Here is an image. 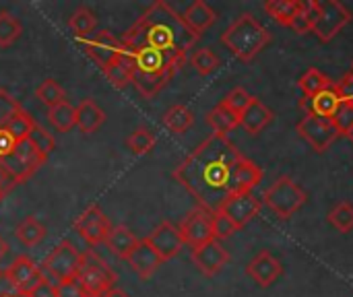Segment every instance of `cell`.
<instances>
[{"mask_svg": "<svg viewBox=\"0 0 353 297\" xmlns=\"http://www.w3.org/2000/svg\"><path fill=\"white\" fill-rule=\"evenodd\" d=\"M244 155L223 134L207 136L186 159L174 170V180L188 190L201 209L217 213L230 196V176Z\"/></svg>", "mask_w": 353, "mask_h": 297, "instance_id": "obj_1", "label": "cell"}, {"mask_svg": "<svg viewBox=\"0 0 353 297\" xmlns=\"http://www.w3.org/2000/svg\"><path fill=\"white\" fill-rule=\"evenodd\" d=\"M196 39L199 37L184 25L182 14H178L172 4L157 0L124 33L122 45L130 52L143 48L157 50L186 62L188 50L194 48Z\"/></svg>", "mask_w": 353, "mask_h": 297, "instance_id": "obj_2", "label": "cell"}, {"mask_svg": "<svg viewBox=\"0 0 353 297\" xmlns=\"http://www.w3.org/2000/svg\"><path fill=\"white\" fill-rule=\"evenodd\" d=\"M221 43L236 58H240L244 62H250L252 58H256L271 43V33L254 14L242 12L221 33Z\"/></svg>", "mask_w": 353, "mask_h": 297, "instance_id": "obj_3", "label": "cell"}, {"mask_svg": "<svg viewBox=\"0 0 353 297\" xmlns=\"http://www.w3.org/2000/svg\"><path fill=\"white\" fill-rule=\"evenodd\" d=\"M265 205L279 217L290 219L294 217L308 201L306 190L294 182L290 176H279L267 190H265Z\"/></svg>", "mask_w": 353, "mask_h": 297, "instance_id": "obj_4", "label": "cell"}, {"mask_svg": "<svg viewBox=\"0 0 353 297\" xmlns=\"http://www.w3.org/2000/svg\"><path fill=\"white\" fill-rule=\"evenodd\" d=\"M74 281L91 297H101L116 287L118 275L103 263V258H99L93 250H87L81 254V265Z\"/></svg>", "mask_w": 353, "mask_h": 297, "instance_id": "obj_5", "label": "cell"}, {"mask_svg": "<svg viewBox=\"0 0 353 297\" xmlns=\"http://www.w3.org/2000/svg\"><path fill=\"white\" fill-rule=\"evenodd\" d=\"M350 21H352V10L343 2H339V0H316L312 33H316V37L323 43H329L331 39H335L345 29V25Z\"/></svg>", "mask_w": 353, "mask_h": 297, "instance_id": "obj_6", "label": "cell"}, {"mask_svg": "<svg viewBox=\"0 0 353 297\" xmlns=\"http://www.w3.org/2000/svg\"><path fill=\"white\" fill-rule=\"evenodd\" d=\"M298 132L300 136L319 153L327 151L337 139H339V132L337 128L333 126L331 120L327 118H321V116H314V114H306L300 122H298Z\"/></svg>", "mask_w": 353, "mask_h": 297, "instance_id": "obj_7", "label": "cell"}, {"mask_svg": "<svg viewBox=\"0 0 353 297\" xmlns=\"http://www.w3.org/2000/svg\"><path fill=\"white\" fill-rule=\"evenodd\" d=\"M83 50L101 70H105L122 54L124 45H122V39H118L112 31L101 29L91 39L83 41Z\"/></svg>", "mask_w": 353, "mask_h": 297, "instance_id": "obj_8", "label": "cell"}, {"mask_svg": "<svg viewBox=\"0 0 353 297\" xmlns=\"http://www.w3.org/2000/svg\"><path fill=\"white\" fill-rule=\"evenodd\" d=\"M178 229L184 238V244H188L190 248H199L215 240L213 238V213L196 207L182 219Z\"/></svg>", "mask_w": 353, "mask_h": 297, "instance_id": "obj_9", "label": "cell"}, {"mask_svg": "<svg viewBox=\"0 0 353 297\" xmlns=\"http://www.w3.org/2000/svg\"><path fill=\"white\" fill-rule=\"evenodd\" d=\"M79 265H81V252L70 242L64 240L46 256L43 265L39 267L52 273L54 277H58L60 281H66V279H74Z\"/></svg>", "mask_w": 353, "mask_h": 297, "instance_id": "obj_10", "label": "cell"}, {"mask_svg": "<svg viewBox=\"0 0 353 297\" xmlns=\"http://www.w3.org/2000/svg\"><path fill=\"white\" fill-rule=\"evenodd\" d=\"M112 223L110 219L103 215V211L97 205H91L89 209L83 211V215H79V219L74 221V232L91 246L97 244H105L108 234L112 232Z\"/></svg>", "mask_w": 353, "mask_h": 297, "instance_id": "obj_11", "label": "cell"}, {"mask_svg": "<svg viewBox=\"0 0 353 297\" xmlns=\"http://www.w3.org/2000/svg\"><path fill=\"white\" fill-rule=\"evenodd\" d=\"M219 213H223L238 229L248 225L259 213H261V201L252 192H242V194H230L221 207Z\"/></svg>", "mask_w": 353, "mask_h": 297, "instance_id": "obj_12", "label": "cell"}, {"mask_svg": "<svg viewBox=\"0 0 353 297\" xmlns=\"http://www.w3.org/2000/svg\"><path fill=\"white\" fill-rule=\"evenodd\" d=\"M147 242L151 244V248L159 254V258L163 263L174 258V256H178L182 246H184V238H182L178 225H174L172 221L159 223L151 232V236H147Z\"/></svg>", "mask_w": 353, "mask_h": 297, "instance_id": "obj_13", "label": "cell"}, {"mask_svg": "<svg viewBox=\"0 0 353 297\" xmlns=\"http://www.w3.org/2000/svg\"><path fill=\"white\" fill-rule=\"evenodd\" d=\"M194 267L205 275V277H215L228 263H230V254L228 250L223 248L221 242L217 240H211L199 248H192V254H190Z\"/></svg>", "mask_w": 353, "mask_h": 297, "instance_id": "obj_14", "label": "cell"}, {"mask_svg": "<svg viewBox=\"0 0 353 297\" xmlns=\"http://www.w3.org/2000/svg\"><path fill=\"white\" fill-rule=\"evenodd\" d=\"M4 279L10 283V287L14 291L31 294L33 287L41 281V275H39V267L29 256H19L4 271Z\"/></svg>", "mask_w": 353, "mask_h": 297, "instance_id": "obj_15", "label": "cell"}, {"mask_svg": "<svg viewBox=\"0 0 353 297\" xmlns=\"http://www.w3.org/2000/svg\"><path fill=\"white\" fill-rule=\"evenodd\" d=\"M246 275L259 287H271L283 275V267L277 256H273L269 250H263L246 265Z\"/></svg>", "mask_w": 353, "mask_h": 297, "instance_id": "obj_16", "label": "cell"}, {"mask_svg": "<svg viewBox=\"0 0 353 297\" xmlns=\"http://www.w3.org/2000/svg\"><path fill=\"white\" fill-rule=\"evenodd\" d=\"M261 182H263V170L254 161L242 157L234 165V170H232V176H230V194L252 192Z\"/></svg>", "mask_w": 353, "mask_h": 297, "instance_id": "obj_17", "label": "cell"}, {"mask_svg": "<svg viewBox=\"0 0 353 297\" xmlns=\"http://www.w3.org/2000/svg\"><path fill=\"white\" fill-rule=\"evenodd\" d=\"M128 267L141 277V279H149L155 275V271L163 265V260L159 258V254L151 248V244L147 242V238L139 240L137 248L130 252V256L126 258Z\"/></svg>", "mask_w": 353, "mask_h": 297, "instance_id": "obj_18", "label": "cell"}, {"mask_svg": "<svg viewBox=\"0 0 353 297\" xmlns=\"http://www.w3.org/2000/svg\"><path fill=\"white\" fill-rule=\"evenodd\" d=\"M182 21H184V25H186L196 37H201V35L217 21V12H215L205 0H194V2L182 12Z\"/></svg>", "mask_w": 353, "mask_h": 297, "instance_id": "obj_19", "label": "cell"}, {"mask_svg": "<svg viewBox=\"0 0 353 297\" xmlns=\"http://www.w3.org/2000/svg\"><path fill=\"white\" fill-rule=\"evenodd\" d=\"M271 120H273V112L261 101V99H252V103L242 112V116H240V126L248 132V134H252V136H256V134H261L269 124H271Z\"/></svg>", "mask_w": 353, "mask_h": 297, "instance_id": "obj_20", "label": "cell"}, {"mask_svg": "<svg viewBox=\"0 0 353 297\" xmlns=\"http://www.w3.org/2000/svg\"><path fill=\"white\" fill-rule=\"evenodd\" d=\"M341 101H343V99H341V95H339V91H337V85L333 83V85H331L329 89H325L323 93H319V95L306 99L304 105H306V114H314V116H321V118L331 120V118L335 116L337 107L341 105Z\"/></svg>", "mask_w": 353, "mask_h": 297, "instance_id": "obj_21", "label": "cell"}, {"mask_svg": "<svg viewBox=\"0 0 353 297\" xmlns=\"http://www.w3.org/2000/svg\"><path fill=\"white\" fill-rule=\"evenodd\" d=\"M137 244H139V238L126 225H114L105 238V246L110 248V252L122 260H126L130 256V252L137 248Z\"/></svg>", "mask_w": 353, "mask_h": 297, "instance_id": "obj_22", "label": "cell"}, {"mask_svg": "<svg viewBox=\"0 0 353 297\" xmlns=\"http://www.w3.org/2000/svg\"><path fill=\"white\" fill-rule=\"evenodd\" d=\"M74 112H77V126L83 134L95 132L105 122V112L93 99H83L74 107Z\"/></svg>", "mask_w": 353, "mask_h": 297, "instance_id": "obj_23", "label": "cell"}, {"mask_svg": "<svg viewBox=\"0 0 353 297\" xmlns=\"http://www.w3.org/2000/svg\"><path fill=\"white\" fill-rule=\"evenodd\" d=\"M132 70H134V60H132V54L124 48L122 54L110 64V68H105V76L110 79V83L116 87V89H124L126 85L132 83Z\"/></svg>", "mask_w": 353, "mask_h": 297, "instance_id": "obj_24", "label": "cell"}, {"mask_svg": "<svg viewBox=\"0 0 353 297\" xmlns=\"http://www.w3.org/2000/svg\"><path fill=\"white\" fill-rule=\"evenodd\" d=\"M12 155L17 157V161L21 163V167L27 172V176L31 178L43 163H46V155H41L35 147H33V143L29 141V139H25V141H21V143H17L14 145V151H12Z\"/></svg>", "mask_w": 353, "mask_h": 297, "instance_id": "obj_25", "label": "cell"}, {"mask_svg": "<svg viewBox=\"0 0 353 297\" xmlns=\"http://www.w3.org/2000/svg\"><path fill=\"white\" fill-rule=\"evenodd\" d=\"M207 124L213 128L215 134H223L228 136V132H232L236 126H240V116H236L234 112H230L225 105H215L207 116H205Z\"/></svg>", "mask_w": 353, "mask_h": 297, "instance_id": "obj_26", "label": "cell"}, {"mask_svg": "<svg viewBox=\"0 0 353 297\" xmlns=\"http://www.w3.org/2000/svg\"><path fill=\"white\" fill-rule=\"evenodd\" d=\"M163 126L170 130V132H174V134H184L190 126H192V122H194V114H192V110L190 107H186V105H172L165 114H163Z\"/></svg>", "mask_w": 353, "mask_h": 297, "instance_id": "obj_27", "label": "cell"}, {"mask_svg": "<svg viewBox=\"0 0 353 297\" xmlns=\"http://www.w3.org/2000/svg\"><path fill=\"white\" fill-rule=\"evenodd\" d=\"M298 10H300V0H269V2H265V12L283 27L292 25Z\"/></svg>", "mask_w": 353, "mask_h": 297, "instance_id": "obj_28", "label": "cell"}, {"mask_svg": "<svg viewBox=\"0 0 353 297\" xmlns=\"http://www.w3.org/2000/svg\"><path fill=\"white\" fill-rule=\"evenodd\" d=\"M17 240L23 242L25 246L33 248L37 246L43 238H46V225L41 221H37L35 217H25L19 225H17V232H14Z\"/></svg>", "mask_w": 353, "mask_h": 297, "instance_id": "obj_29", "label": "cell"}, {"mask_svg": "<svg viewBox=\"0 0 353 297\" xmlns=\"http://www.w3.org/2000/svg\"><path fill=\"white\" fill-rule=\"evenodd\" d=\"M298 85H300L302 93L306 95V99H310V97L323 93L325 89H329V87L333 85V81H331L325 72H321L319 68H310V70H306V72L300 76Z\"/></svg>", "mask_w": 353, "mask_h": 297, "instance_id": "obj_30", "label": "cell"}, {"mask_svg": "<svg viewBox=\"0 0 353 297\" xmlns=\"http://www.w3.org/2000/svg\"><path fill=\"white\" fill-rule=\"evenodd\" d=\"M48 120H50V124L56 130L70 132L77 126V112H74V107L68 101H64V103L54 105V107L48 110Z\"/></svg>", "mask_w": 353, "mask_h": 297, "instance_id": "obj_31", "label": "cell"}, {"mask_svg": "<svg viewBox=\"0 0 353 297\" xmlns=\"http://www.w3.org/2000/svg\"><path fill=\"white\" fill-rule=\"evenodd\" d=\"M97 25L95 12L87 6H79L70 17H68V27L72 29V33L77 37H87Z\"/></svg>", "mask_w": 353, "mask_h": 297, "instance_id": "obj_32", "label": "cell"}, {"mask_svg": "<svg viewBox=\"0 0 353 297\" xmlns=\"http://www.w3.org/2000/svg\"><path fill=\"white\" fill-rule=\"evenodd\" d=\"M33 124H35V120H33L25 110H21V112L12 114V116L6 120L4 128H6V132L12 136L14 143H21V141H25V139H29V132H31V126H33Z\"/></svg>", "mask_w": 353, "mask_h": 297, "instance_id": "obj_33", "label": "cell"}, {"mask_svg": "<svg viewBox=\"0 0 353 297\" xmlns=\"http://www.w3.org/2000/svg\"><path fill=\"white\" fill-rule=\"evenodd\" d=\"M23 33V25L21 21L8 12V10H0V48H8L12 45Z\"/></svg>", "mask_w": 353, "mask_h": 297, "instance_id": "obj_34", "label": "cell"}, {"mask_svg": "<svg viewBox=\"0 0 353 297\" xmlns=\"http://www.w3.org/2000/svg\"><path fill=\"white\" fill-rule=\"evenodd\" d=\"M190 64L194 66V70L201 74V76H207L211 72H215L221 64L219 56L211 50V48H199L192 52L190 56Z\"/></svg>", "mask_w": 353, "mask_h": 297, "instance_id": "obj_35", "label": "cell"}, {"mask_svg": "<svg viewBox=\"0 0 353 297\" xmlns=\"http://www.w3.org/2000/svg\"><path fill=\"white\" fill-rule=\"evenodd\" d=\"M35 97H37L43 105H48V110L66 101L64 89H62L54 79H46V81L35 89Z\"/></svg>", "mask_w": 353, "mask_h": 297, "instance_id": "obj_36", "label": "cell"}, {"mask_svg": "<svg viewBox=\"0 0 353 297\" xmlns=\"http://www.w3.org/2000/svg\"><path fill=\"white\" fill-rule=\"evenodd\" d=\"M314 4L316 0H300V10L298 14L294 17L290 29H294L298 35H306L312 31V25H314Z\"/></svg>", "mask_w": 353, "mask_h": 297, "instance_id": "obj_37", "label": "cell"}, {"mask_svg": "<svg viewBox=\"0 0 353 297\" xmlns=\"http://www.w3.org/2000/svg\"><path fill=\"white\" fill-rule=\"evenodd\" d=\"M329 223L341 232V234H350L353 229V205L352 203H339L331 209L329 213Z\"/></svg>", "mask_w": 353, "mask_h": 297, "instance_id": "obj_38", "label": "cell"}, {"mask_svg": "<svg viewBox=\"0 0 353 297\" xmlns=\"http://www.w3.org/2000/svg\"><path fill=\"white\" fill-rule=\"evenodd\" d=\"M126 145H128V149H130L134 155H145V153H149V151L155 147V134H153L149 128L139 126V128L126 139Z\"/></svg>", "mask_w": 353, "mask_h": 297, "instance_id": "obj_39", "label": "cell"}, {"mask_svg": "<svg viewBox=\"0 0 353 297\" xmlns=\"http://www.w3.org/2000/svg\"><path fill=\"white\" fill-rule=\"evenodd\" d=\"M252 95L244 89V87H236V89H232L225 97H223V101H221V105H225L230 112H234L236 116H242V112L252 103Z\"/></svg>", "mask_w": 353, "mask_h": 297, "instance_id": "obj_40", "label": "cell"}, {"mask_svg": "<svg viewBox=\"0 0 353 297\" xmlns=\"http://www.w3.org/2000/svg\"><path fill=\"white\" fill-rule=\"evenodd\" d=\"M29 141L33 143V147L41 153V155H50L54 149H56V141H54V136L41 126V124H33L31 126V132H29Z\"/></svg>", "mask_w": 353, "mask_h": 297, "instance_id": "obj_41", "label": "cell"}, {"mask_svg": "<svg viewBox=\"0 0 353 297\" xmlns=\"http://www.w3.org/2000/svg\"><path fill=\"white\" fill-rule=\"evenodd\" d=\"M333 126L337 128L339 136H347L350 130H353V105L350 101H341V105L337 107L335 116L331 118Z\"/></svg>", "mask_w": 353, "mask_h": 297, "instance_id": "obj_42", "label": "cell"}, {"mask_svg": "<svg viewBox=\"0 0 353 297\" xmlns=\"http://www.w3.org/2000/svg\"><path fill=\"white\" fill-rule=\"evenodd\" d=\"M236 232H238V227H236L223 213H219V211L213 213V238H215L217 242L232 238Z\"/></svg>", "mask_w": 353, "mask_h": 297, "instance_id": "obj_43", "label": "cell"}, {"mask_svg": "<svg viewBox=\"0 0 353 297\" xmlns=\"http://www.w3.org/2000/svg\"><path fill=\"white\" fill-rule=\"evenodd\" d=\"M23 110V105L6 91V89H0V128L6 124V120L12 116V114H17V112H21Z\"/></svg>", "mask_w": 353, "mask_h": 297, "instance_id": "obj_44", "label": "cell"}, {"mask_svg": "<svg viewBox=\"0 0 353 297\" xmlns=\"http://www.w3.org/2000/svg\"><path fill=\"white\" fill-rule=\"evenodd\" d=\"M56 297H91L74 279H66L58 285Z\"/></svg>", "mask_w": 353, "mask_h": 297, "instance_id": "obj_45", "label": "cell"}, {"mask_svg": "<svg viewBox=\"0 0 353 297\" xmlns=\"http://www.w3.org/2000/svg\"><path fill=\"white\" fill-rule=\"evenodd\" d=\"M335 85H337V91H339L341 99H343V101H350L353 105V64L352 70H350L339 83H335Z\"/></svg>", "mask_w": 353, "mask_h": 297, "instance_id": "obj_46", "label": "cell"}, {"mask_svg": "<svg viewBox=\"0 0 353 297\" xmlns=\"http://www.w3.org/2000/svg\"><path fill=\"white\" fill-rule=\"evenodd\" d=\"M14 186H17L14 178L8 174V170H6V167L2 165V161H0V194H2V196L8 194Z\"/></svg>", "mask_w": 353, "mask_h": 297, "instance_id": "obj_47", "label": "cell"}, {"mask_svg": "<svg viewBox=\"0 0 353 297\" xmlns=\"http://www.w3.org/2000/svg\"><path fill=\"white\" fill-rule=\"evenodd\" d=\"M31 297H56V289H54L50 283H46V281H39V283L33 287Z\"/></svg>", "mask_w": 353, "mask_h": 297, "instance_id": "obj_48", "label": "cell"}, {"mask_svg": "<svg viewBox=\"0 0 353 297\" xmlns=\"http://www.w3.org/2000/svg\"><path fill=\"white\" fill-rule=\"evenodd\" d=\"M101 297H130L124 289H120V287H114V289H110L108 294H103Z\"/></svg>", "mask_w": 353, "mask_h": 297, "instance_id": "obj_49", "label": "cell"}, {"mask_svg": "<svg viewBox=\"0 0 353 297\" xmlns=\"http://www.w3.org/2000/svg\"><path fill=\"white\" fill-rule=\"evenodd\" d=\"M6 252H8V244H6V240H4V238L0 236V260H2L4 256H6Z\"/></svg>", "mask_w": 353, "mask_h": 297, "instance_id": "obj_50", "label": "cell"}, {"mask_svg": "<svg viewBox=\"0 0 353 297\" xmlns=\"http://www.w3.org/2000/svg\"><path fill=\"white\" fill-rule=\"evenodd\" d=\"M8 297H31V294H25V291H12V294H8Z\"/></svg>", "mask_w": 353, "mask_h": 297, "instance_id": "obj_51", "label": "cell"}, {"mask_svg": "<svg viewBox=\"0 0 353 297\" xmlns=\"http://www.w3.org/2000/svg\"><path fill=\"white\" fill-rule=\"evenodd\" d=\"M347 139H350V141H352V143H353V130H350V134H347Z\"/></svg>", "mask_w": 353, "mask_h": 297, "instance_id": "obj_52", "label": "cell"}, {"mask_svg": "<svg viewBox=\"0 0 353 297\" xmlns=\"http://www.w3.org/2000/svg\"><path fill=\"white\" fill-rule=\"evenodd\" d=\"M2 277H4V273H2V271H0V279H2Z\"/></svg>", "mask_w": 353, "mask_h": 297, "instance_id": "obj_53", "label": "cell"}, {"mask_svg": "<svg viewBox=\"0 0 353 297\" xmlns=\"http://www.w3.org/2000/svg\"><path fill=\"white\" fill-rule=\"evenodd\" d=\"M0 297H8V294H4V296H0Z\"/></svg>", "mask_w": 353, "mask_h": 297, "instance_id": "obj_54", "label": "cell"}, {"mask_svg": "<svg viewBox=\"0 0 353 297\" xmlns=\"http://www.w3.org/2000/svg\"><path fill=\"white\" fill-rule=\"evenodd\" d=\"M2 198H4V196H2V194H0V201H2Z\"/></svg>", "mask_w": 353, "mask_h": 297, "instance_id": "obj_55", "label": "cell"}]
</instances>
